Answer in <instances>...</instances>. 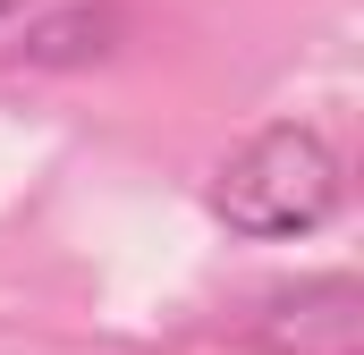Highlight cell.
<instances>
[{"mask_svg": "<svg viewBox=\"0 0 364 355\" xmlns=\"http://www.w3.org/2000/svg\"><path fill=\"white\" fill-rule=\"evenodd\" d=\"M203 203H212V220H220L229 237L288 246V237H314V229L348 203V170H339V153H331L322 127L279 119V127L246 136V144L212 170Z\"/></svg>", "mask_w": 364, "mask_h": 355, "instance_id": "6da1fadb", "label": "cell"}, {"mask_svg": "<svg viewBox=\"0 0 364 355\" xmlns=\"http://www.w3.org/2000/svg\"><path fill=\"white\" fill-rule=\"evenodd\" d=\"M246 355H364V288L356 271H314V279H288L272 296H255Z\"/></svg>", "mask_w": 364, "mask_h": 355, "instance_id": "7a4b0ae2", "label": "cell"}, {"mask_svg": "<svg viewBox=\"0 0 364 355\" xmlns=\"http://www.w3.org/2000/svg\"><path fill=\"white\" fill-rule=\"evenodd\" d=\"M26 9H43V0H0V26H9V17H26Z\"/></svg>", "mask_w": 364, "mask_h": 355, "instance_id": "3957f363", "label": "cell"}]
</instances>
